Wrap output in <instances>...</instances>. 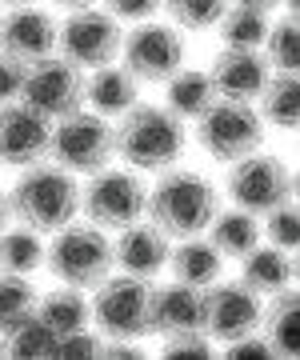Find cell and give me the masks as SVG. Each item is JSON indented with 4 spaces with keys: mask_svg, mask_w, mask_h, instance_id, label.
<instances>
[{
    "mask_svg": "<svg viewBox=\"0 0 300 360\" xmlns=\"http://www.w3.org/2000/svg\"><path fill=\"white\" fill-rule=\"evenodd\" d=\"M221 212V196L204 172L196 168H164L160 180L148 188V220L164 229L172 240L209 232L212 217Z\"/></svg>",
    "mask_w": 300,
    "mask_h": 360,
    "instance_id": "obj_1",
    "label": "cell"
},
{
    "mask_svg": "<svg viewBox=\"0 0 300 360\" xmlns=\"http://www.w3.org/2000/svg\"><path fill=\"white\" fill-rule=\"evenodd\" d=\"M13 220L25 229H37L44 236H53L56 229L72 224L80 212V184L68 168L53 165V160H40L32 168H20L13 193Z\"/></svg>",
    "mask_w": 300,
    "mask_h": 360,
    "instance_id": "obj_2",
    "label": "cell"
},
{
    "mask_svg": "<svg viewBox=\"0 0 300 360\" xmlns=\"http://www.w3.org/2000/svg\"><path fill=\"white\" fill-rule=\"evenodd\" d=\"M117 156L136 172H164L184 156V120L169 104H136L117 124Z\"/></svg>",
    "mask_w": 300,
    "mask_h": 360,
    "instance_id": "obj_3",
    "label": "cell"
},
{
    "mask_svg": "<svg viewBox=\"0 0 300 360\" xmlns=\"http://www.w3.org/2000/svg\"><path fill=\"white\" fill-rule=\"evenodd\" d=\"M48 276L72 288H96L100 281L112 276L117 269V248L108 240L100 224H65L53 232L48 240V257H44Z\"/></svg>",
    "mask_w": 300,
    "mask_h": 360,
    "instance_id": "obj_4",
    "label": "cell"
},
{
    "mask_svg": "<svg viewBox=\"0 0 300 360\" xmlns=\"http://www.w3.org/2000/svg\"><path fill=\"white\" fill-rule=\"evenodd\" d=\"M196 144L216 165H236L240 156L256 153L264 144L261 108L248 101H224V96H216L209 104V112L196 120Z\"/></svg>",
    "mask_w": 300,
    "mask_h": 360,
    "instance_id": "obj_5",
    "label": "cell"
},
{
    "mask_svg": "<svg viewBox=\"0 0 300 360\" xmlns=\"http://www.w3.org/2000/svg\"><path fill=\"white\" fill-rule=\"evenodd\" d=\"M92 324L112 340H144L152 333V288L144 276L120 272L92 288Z\"/></svg>",
    "mask_w": 300,
    "mask_h": 360,
    "instance_id": "obj_6",
    "label": "cell"
},
{
    "mask_svg": "<svg viewBox=\"0 0 300 360\" xmlns=\"http://www.w3.org/2000/svg\"><path fill=\"white\" fill-rule=\"evenodd\" d=\"M117 156V129L108 124V116H100L96 108H80V112L65 116L53 124V148L48 160L60 168H68L72 176H92L108 168V160Z\"/></svg>",
    "mask_w": 300,
    "mask_h": 360,
    "instance_id": "obj_7",
    "label": "cell"
},
{
    "mask_svg": "<svg viewBox=\"0 0 300 360\" xmlns=\"http://www.w3.org/2000/svg\"><path fill=\"white\" fill-rule=\"evenodd\" d=\"M80 212L108 232H120L148 217V188L141 184L136 168H100L80 188Z\"/></svg>",
    "mask_w": 300,
    "mask_h": 360,
    "instance_id": "obj_8",
    "label": "cell"
},
{
    "mask_svg": "<svg viewBox=\"0 0 300 360\" xmlns=\"http://www.w3.org/2000/svg\"><path fill=\"white\" fill-rule=\"evenodd\" d=\"M224 193H228L233 205L264 217V212H273L280 200L292 196V172H288V165L280 156H268V153L256 148V153L240 156L236 165H228Z\"/></svg>",
    "mask_w": 300,
    "mask_h": 360,
    "instance_id": "obj_9",
    "label": "cell"
},
{
    "mask_svg": "<svg viewBox=\"0 0 300 360\" xmlns=\"http://www.w3.org/2000/svg\"><path fill=\"white\" fill-rule=\"evenodd\" d=\"M84 68L72 65L68 56H44V60H32L25 77V96L20 101L28 108L44 112L48 120H65V116L80 112L89 96H84Z\"/></svg>",
    "mask_w": 300,
    "mask_h": 360,
    "instance_id": "obj_10",
    "label": "cell"
},
{
    "mask_svg": "<svg viewBox=\"0 0 300 360\" xmlns=\"http://www.w3.org/2000/svg\"><path fill=\"white\" fill-rule=\"evenodd\" d=\"M124 49V32H120V16L108 8H77L68 13L60 25V56H68L80 68H100L112 65Z\"/></svg>",
    "mask_w": 300,
    "mask_h": 360,
    "instance_id": "obj_11",
    "label": "cell"
},
{
    "mask_svg": "<svg viewBox=\"0 0 300 360\" xmlns=\"http://www.w3.org/2000/svg\"><path fill=\"white\" fill-rule=\"evenodd\" d=\"M124 65L141 84H164L184 68V40L176 25H160V20H141V25L124 32Z\"/></svg>",
    "mask_w": 300,
    "mask_h": 360,
    "instance_id": "obj_12",
    "label": "cell"
},
{
    "mask_svg": "<svg viewBox=\"0 0 300 360\" xmlns=\"http://www.w3.org/2000/svg\"><path fill=\"white\" fill-rule=\"evenodd\" d=\"M264 296L252 292L244 281L212 284L204 288V333L221 345H233L240 336L256 333L264 321Z\"/></svg>",
    "mask_w": 300,
    "mask_h": 360,
    "instance_id": "obj_13",
    "label": "cell"
},
{
    "mask_svg": "<svg viewBox=\"0 0 300 360\" xmlns=\"http://www.w3.org/2000/svg\"><path fill=\"white\" fill-rule=\"evenodd\" d=\"M53 148V120L37 108L20 104H4L0 112V165L4 168H32L48 160Z\"/></svg>",
    "mask_w": 300,
    "mask_h": 360,
    "instance_id": "obj_14",
    "label": "cell"
},
{
    "mask_svg": "<svg viewBox=\"0 0 300 360\" xmlns=\"http://www.w3.org/2000/svg\"><path fill=\"white\" fill-rule=\"evenodd\" d=\"M212 84H216V96L224 101H261L264 84L273 77V65L264 49H224L216 60H212Z\"/></svg>",
    "mask_w": 300,
    "mask_h": 360,
    "instance_id": "obj_15",
    "label": "cell"
},
{
    "mask_svg": "<svg viewBox=\"0 0 300 360\" xmlns=\"http://www.w3.org/2000/svg\"><path fill=\"white\" fill-rule=\"evenodd\" d=\"M0 49L20 56L25 65L44 60V56H53L60 49V25L44 8H37V4L13 8V13L4 16V25H0Z\"/></svg>",
    "mask_w": 300,
    "mask_h": 360,
    "instance_id": "obj_16",
    "label": "cell"
},
{
    "mask_svg": "<svg viewBox=\"0 0 300 360\" xmlns=\"http://www.w3.org/2000/svg\"><path fill=\"white\" fill-rule=\"evenodd\" d=\"M117 269L120 272H132V276H144V281H152L160 269H169V257H172V236L164 229H157L152 220L144 224H129V229L117 232Z\"/></svg>",
    "mask_w": 300,
    "mask_h": 360,
    "instance_id": "obj_17",
    "label": "cell"
},
{
    "mask_svg": "<svg viewBox=\"0 0 300 360\" xmlns=\"http://www.w3.org/2000/svg\"><path fill=\"white\" fill-rule=\"evenodd\" d=\"M188 328H204V288L172 276V284L152 288V333L169 336Z\"/></svg>",
    "mask_w": 300,
    "mask_h": 360,
    "instance_id": "obj_18",
    "label": "cell"
},
{
    "mask_svg": "<svg viewBox=\"0 0 300 360\" xmlns=\"http://www.w3.org/2000/svg\"><path fill=\"white\" fill-rule=\"evenodd\" d=\"M84 96H89V108L112 120V116H124L129 108L141 104V80L132 77L129 65H100L92 68Z\"/></svg>",
    "mask_w": 300,
    "mask_h": 360,
    "instance_id": "obj_19",
    "label": "cell"
},
{
    "mask_svg": "<svg viewBox=\"0 0 300 360\" xmlns=\"http://www.w3.org/2000/svg\"><path fill=\"white\" fill-rule=\"evenodd\" d=\"M264 236V224L256 212L233 205V208H221L209 224V240L224 252V260H244L252 248L261 245Z\"/></svg>",
    "mask_w": 300,
    "mask_h": 360,
    "instance_id": "obj_20",
    "label": "cell"
},
{
    "mask_svg": "<svg viewBox=\"0 0 300 360\" xmlns=\"http://www.w3.org/2000/svg\"><path fill=\"white\" fill-rule=\"evenodd\" d=\"M169 269H172V276H176V281H184V284L212 288V284L221 281L224 252L212 245V240H204V232H200V236H184L181 245L172 248Z\"/></svg>",
    "mask_w": 300,
    "mask_h": 360,
    "instance_id": "obj_21",
    "label": "cell"
},
{
    "mask_svg": "<svg viewBox=\"0 0 300 360\" xmlns=\"http://www.w3.org/2000/svg\"><path fill=\"white\" fill-rule=\"evenodd\" d=\"M212 101H216V84H212L209 68H181L176 77L164 80V104L181 116L184 124L188 120L196 124L200 116L209 112Z\"/></svg>",
    "mask_w": 300,
    "mask_h": 360,
    "instance_id": "obj_22",
    "label": "cell"
},
{
    "mask_svg": "<svg viewBox=\"0 0 300 360\" xmlns=\"http://www.w3.org/2000/svg\"><path fill=\"white\" fill-rule=\"evenodd\" d=\"M240 281H244L252 292H261V296L285 292L288 284H292V257H288V248L256 245L244 260H240Z\"/></svg>",
    "mask_w": 300,
    "mask_h": 360,
    "instance_id": "obj_23",
    "label": "cell"
},
{
    "mask_svg": "<svg viewBox=\"0 0 300 360\" xmlns=\"http://www.w3.org/2000/svg\"><path fill=\"white\" fill-rule=\"evenodd\" d=\"M261 333L273 340L276 356H300V292H276L268 296Z\"/></svg>",
    "mask_w": 300,
    "mask_h": 360,
    "instance_id": "obj_24",
    "label": "cell"
},
{
    "mask_svg": "<svg viewBox=\"0 0 300 360\" xmlns=\"http://www.w3.org/2000/svg\"><path fill=\"white\" fill-rule=\"evenodd\" d=\"M264 124L285 132H300V72H273L261 92Z\"/></svg>",
    "mask_w": 300,
    "mask_h": 360,
    "instance_id": "obj_25",
    "label": "cell"
},
{
    "mask_svg": "<svg viewBox=\"0 0 300 360\" xmlns=\"http://www.w3.org/2000/svg\"><path fill=\"white\" fill-rule=\"evenodd\" d=\"M0 336H4V352H8V356H20V360L56 356V348H60V333H56V328L44 321L40 312L20 316V321L8 324Z\"/></svg>",
    "mask_w": 300,
    "mask_h": 360,
    "instance_id": "obj_26",
    "label": "cell"
},
{
    "mask_svg": "<svg viewBox=\"0 0 300 360\" xmlns=\"http://www.w3.org/2000/svg\"><path fill=\"white\" fill-rule=\"evenodd\" d=\"M37 312L53 324L60 336L80 333V328L92 324V300H84V288H72V284H60V288H53V292H44L40 304H37Z\"/></svg>",
    "mask_w": 300,
    "mask_h": 360,
    "instance_id": "obj_27",
    "label": "cell"
},
{
    "mask_svg": "<svg viewBox=\"0 0 300 360\" xmlns=\"http://www.w3.org/2000/svg\"><path fill=\"white\" fill-rule=\"evenodd\" d=\"M44 232L37 229H4L0 232V269L4 272H20V276H28V272L44 269V257H48V245L40 240Z\"/></svg>",
    "mask_w": 300,
    "mask_h": 360,
    "instance_id": "obj_28",
    "label": "cell"
},
{
    "mask_svg": "<svg viewBox=\"0 0 300 360\" xmlns=\"http://www.w3.org/2000/svg\"><path fill=\"white\" fill-rule=\"evenodd\" d=\"M216 28H221L224 49H264V44H268V28L273 25H268V13H261V8L233 4Z\"/></svg>",
    "mask_w": 300,
    "mask_h": 360,
    "instance_id": "obj_29",
    "label": "cell"
},
{
    "mask_svg": "<svg viewBox=\"0 0 300 360\" xmlns=\"http://www.w3.org/2000/svg\"><path fill=\"white\" fill-rule=\"evenodd\" d=\"M264 56H268L273 72H300V16L296 13H288L285 20H276L268 28Z\"/></svg>",
    "mask_w": 300,
    "mask_h": 360,
    "instance_id": "obj_30",
    "label": "cell"
},
{
    "mask_svg": "<svg viewBox=\"0 0 300 360\" xmlns=\"http://www.w3.org/2000/svg\"><path fill=\"white\" fill-rule=\"evenodd\" d=\"M228 8H233V0H164V13H169L172 25L184 28V32L216 28Z\"/></svg>",
    "mask_w": 300,
    "mask_h": 360,
    "instance_id": "obj_31",
    "label": "cell"
},
{
    "mask_svg": "<svg viewBox=\"0 0 300 360\" xmlns=\"http://www.w3.org/2000/svg\"><path fill=\"white\" fill-rule=\"evenodd\" d=\"M37 304H40V296H37V288H32L28 276L0 269V333H4L8 324H16L20 316L37 312Z\"/></svg>",
    "mask_w": 300,
    "mask_h": 360,
    "instance_id": "obj_32",
    "label": "cell"
},
{
    "mask_svg": "<svg viewBox=\"0 0 300 360\" xmlns=\"http://www.w3.org/2000/svg\"><path fill=\"white\" fill-rule=\"evenodd\" d=\"M264 236H268V245L276 248H300V200L296 196H288L273 212H264Z\"/></svg>",
    "mask_w": 300,
    "mask_h": 360,
    "instance_id": "obj_33",
    "label": "cell"
},
{
    "mask_svg": "<svg viewBox=\"0 0 300 360\" xmlns=\"http://www.w3.org/2000/svg\"><path fill=\"white\" fill-rule=\"evenodd\" d=\"M25 77H28L25 60L13 56L8 49H0V104H16L25 96Z\"/></svg>",
    "mask_w": 300,
    "mask_h": 360,
    "instance_id": "obj_34",
    "label": "cell"
},
{
    "mask_svg": "<svg viewBox=\"0 0 300 360\" xmlns=\"http://www.w3.org/2000/svg\"><path fill=\"white\" fill-rule=\"evenodd\" d=\"M212 352V336L204 328H188V333H169L164 336V356H188L200 360Z\"/></svg>",
    "mask_w": 300,
    "mask_h": 360,
    "instance_id": "obj_35",
    "label": "cell"
},
{
    "mask_svg": "<svg viewBox=\"0 0 300 360\" xmlns=\"http://www.w3.org/2000/svg\"><path fill=\"white\" fill-rule=\"evenodd\" d=\"M56 356H105V333H89V328H80V333L60 336Z\"/></svg>",
    "mask_w": 300,
    "mask_h": 360,
    "instance_id": "obj_36",
    "label": "cell"
},
{
    "mask_svg": "<svg viewBox=\"0 0 300 360\" xmlns=\"http://www.w3.org/2000/svg\"><path fill=\"white\" fill-rule=\"evenodd\" d=\"M108 13L120 16V20H132V25H141V20H152L157 8H164V0H105Z\"/></svg>",
    "mask_w": 300,
    "mask_h": 360,
    "instance_id": "obj_37",
    "label": "cell"
},
{
    "mask_svg": "<svg viewBox=\"0 0 300 360\" xmlns=\"http://www.w3.org/2000/svg\"><path fill=\"white\" fill-rule=\"evenodd\" d=\"M224 356H276V348H273V340L256 328V333H248V336H240V340H233V345H224Z\"/></svg>",
    "mask_w": 300,
    "mask_h": 360,
    "instance_id": "obj_38",
    "label": "cell"
},
{
    "mask_svg": "<svg viewBox=\"0 0 300 360\" xmlns=\"http://www.w3.org/2000/svg\"><path fill=\"white\" fill-rule=\"evenodd\" d=\"M13 224V200H8V193H0V232Z\"/></svg>",
    "mask_w": 300,
    "mask_h": 360,
    "instance_id": "obj_39",
    "label": "cell"
},
{
    "mask_svg": "<svg viewBox=\"0 0 300 360\" xmlns=\"http://www.w3.org/2000/svg\"><path fill=\"white\" fill-rule=\"evenodd\" d=\"M233 4H244V8H261V13H273L276 4H285V0H233Z\"/></svg>",
    "mask_w": 300,
    "mask_h": 360,
    "instance_id": "obj_40",
    "label": "cell"
},
{
    "mask_svg": "<svg viewBox=\"0 0 300 360\" xmlns=\"http://www.w3.org/2000/svg\"><path fill=\"white\" fill-rule=\"evenodd\" d=\"M53 4H60V8H68V13H77V8H92L96 0H53Z\"/></svg>",
    "mask_w": 300,
    "mask_h": 360,
    "instance_id": "obj_41",
    "label": "cell"
},
{
    "mask_svg": "<svg viewBox=\"0 0 300 360\" xmlns=\"http://www.w3.org/2000/svg\"><path fill=\"white\" fill-rule=\"evenodd\" d=\"M292 281L300 284V248H292Z\"/></svg>",
    "mask_w": 300,
    "mask_h": 360,
    "instance_id": "obj_42",
    "label": "cell"
},
{
    "mask_svg": "<svg viewBox=\"0 0 300 360\" xmlns=\"http://www.w3.org/2000/svg\"><path fill=\"white\" fill-rule=\"evenodd\" d=\"M0 4H13V8H25V4H37V0H0Z\"/></svg>",
    "mask_w": 300,
    "mask_h": 360,
    "instance_id": "obj_43",
    "label": "cell"
},
{
    "mask_svg": "<svg viewBox=\"0 0 300 360\" xmlns=\"http://www.w3.org/2000/svg\"><path fill=\"white\" fill-rule=\"evenodd\" d=\"M292 196L300 200V172H292Z\"/></svg>",
    "mask_w": 300,
    "mask_h": 360,
    "instance_id": "obj_44",
    "label": "cell"
},
{
    "mask_svg": "<svg viewBox=\"0 0 300 360\" xmlns=\"http://www.w3.org/2000/svg\"><path fill=\"white\" fill-rule=\"evenodd\" d=\"M285 8H288V13H296V16H300V0H285Z\"/></svg>",
    "mask_w": 300,
    "mask_h": 360,
    "instance_id": "obj_45",
    "label": "cell"
},
{
    "mask_svg": "<svg viewBox=\"0 0 300 360\" xmlns=\"http://www.w3.org/2000/svg\"><path fill=\"white\" fill-rule=\"evenodd\" d=\"M0 352H4V336H0Z\"/></svg>",
    "mask_w": 300,
    "mask_h": 360,
    "instance_id": "obj_46",
    "label": "cell"
},
{
    "mask_svg": "<svg viewBox=\"0 0 300 360\" xmlns=\"http://www.w3.org/2000/svg\"><path fill=\"white\" fill-rule=\"evenodd\" d=\"M0 112H4V104H0Z\"/></svg>",
    "mask_w": 300,
    "mask_h": 360,
    "instance_id": "obj_47",
    "label": "cell"
},
{
    "mask_svg": "<svg viewBox=\"0 0 300 360\" xmlns=\"http://www.w3.org/2000/svg\"><path fill=\"white\" fill-rule=\"evenodd\" d=\"M0 25H4V16H0Z\"/></svg>",
    "mask_w": 300,
    "mask_h": 360,
    "instance_id": "obj_48",
    "label": "cell"
}]
</instances>
